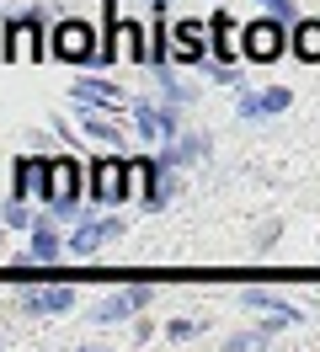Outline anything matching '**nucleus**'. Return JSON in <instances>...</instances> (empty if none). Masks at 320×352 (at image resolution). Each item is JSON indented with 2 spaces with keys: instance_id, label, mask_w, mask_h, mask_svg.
I'll return each instance as SVG.
<instances>
[{
  "instance_id": "nucleus-21",
  "label": "nucleus",
  "mask_w": 320,
  "mask_h": 352,
  "mask_svg": "<svg viewBox=\"0 0 320 352\" xmlns=\"http://www.w3.org/2000/svg\"><path fill=\"white\" fill-rule=\"evenodd\" d=\"M267 11H273L277 22H299V11H294V0H262Z\"/></svg>"
},
{
  "instance_id": "nucleus-10",
  "label": "nucleus",
  "mask_w": 320,
  "mask_h": 352,
  "mask_svg": "<svg viewBox=\"0 0 320 352\" xmlns=\"http://www.w3.org/2000/svg\"><path fill=\"white\" fill-rule=\"evenodd\" d=\"M59 256H64V241H59V230H54V219H38L32 224V241H27V251H21V262L48 267V262H59Z\"/></svg>"
},
{
  "instance_id": "nucleus-1",
  "label": "nucleus",
  "mask_w": 320,
  "mask_h": 352,
  "mask_svg": "<svg viewBox=\"0 0 320 352\" xmlns=\"http://www.w3.org/2000/svg\"><path fill=\"white\" fill-rule=\"evenodd\" d=\"M48 54L64 59V65H96V32L91 22H54V38H48Z\"/></svg>"
},
{
  "instance_id": "nucleus-5",
  "label": "nucleus",
  "mask_w": 320,
  "mask_h": 352,
  "mask_svg": "<svg viewBox=\"0 0 320 352\" xmlns=\"http://www.w3.org/2000/svg\"><path fill=\"white\" fill-rule=\"evenodd\" d=\"M171 38H176V65H203V59H213V38L203 22H171Z\"/></svg>"
},
{
  "instance_id": "nucleus-17",
  "label": "nucleus",
  "mask_w": 320,
  "mask_h": 352,
  "mask_svg": "<svg viewBox=\"0 0 320 352\" xmlns=\"http://www.w3.org/2000/svg\"><path fill=\"white\" fill-rule=\"evenodd\" d=\"M294 54L304 59V65H320V22H294Z\"/></svg>"
},
{
  "instance_id": "nucleus-16",
  "label": "nucleus",
  "mask_w": 320,
  "mask_h": 352,
  "mask_svg": "<svg viewBox=\"0 0 320 352\" xmlns=\"http://www.w3.org/2000/svg\"><path fill=\"white\" fill-rule=\"evenodd\" d=\"M70 305H75L70 288H38V294H27V315H64Z\"/></svg>"
},
{
  "instance_id": "nucleus-14",
  "label": "nucleus",
  "mask_w": 320,
  "mask_h": 352,
  "mask_svg": "<svg viewBox=\"0 0 320 352\" xmlns=\"http://www.w3.org/2000/svg\"><path fill=\"white\" fill-rule=\"evenodd\" d=\"M75 102H85V107H118L123 102V91L112 86V80H75Z\"/></svg>"
},
{
  "instance_id": "nucleus-20",
  "label": "nucleus",
  "mask_w": 320,
  "mask_h": 352,
  "mask_svg": "<svg viewBox=\"0 0 320 352\" xmlns=\"http://www.w3.org/2000/svg\"><path fill=\"white\" fill-rule=\"evenodd\" d=\"M198 331H203L198 320H171V326H166V336H171V342H192Z\"/></svg>"
},
{
  "instance_id": "nucleus-12",
  "label": "nucleus",
  "mask_w": 320,
  "mask_h": 352,
  "mask_svg": "<svg viewBox=\"0 0 320 352\" xmlns=\"http://www.w3.org/2000/svg\"><path fill=\"white\" fill-rule=\"evenodd\" d=\"M149 299H155L149 288H123V294H112V299L96 309V320H102V326H112V320H128V315H139Z\"/></svg>"
},
{
  "instance_id": "nucleus-13",
  "label": "nucleus",
  "mask_w": 320,
  "mask_h": 352,
  "mask_svg": "<svg viewBox=\"0 0 320 352\" xmlns=\"http://www.w3.org/2000/svg\"><path fill=\"white\" fill-rule=\"evenodd\" d=\"M203 155H209V133H176L155 166H187V160H203Z\"/></svg>"
},
{
  "instance_id": "nucleus-18",
  "label": "nucleus",
  "mask_w": 320,
  "mask_h": 352,
  "mask_svg": "<svg viewBox=\"0 0 320 352\" xmlns=\"http://www.w3.org/2000/svg\"><path fill=\"white\" fill-rule=\"evenodd\" d=\"M176 187H182V182L171 176V166H160V182H149V192H145V208H149V214H155V208H166V203L176 198Z\"/></svg>"
},
{
  "instance_id": "nucleus-15",
  "label": "nucleus",
  "mask_w": 320,
  "mask_h": 352,
  "mask_svg": "<svg viewBox=\"0 0 320 352\" xmlns=\"http://www.w3.org/2000/svg\"><path fill=\"white\" fill-rule=\"evenodd\" d=\"M81 129H85V139H96V144H112V150L123 144L118 123H112V118H102L96 107H85V102H81Z\"/></svg>"
},
{
  "instance_id": "nucleus-11",
  "label": "nucleus",
  "mask_w": 320,
  "mask_h": 352,
  "mask_svg": "<svg viewBox=\"0 0 320 352\" xmlns=\"http://www.w3.org/2000/svg\"><path fill=\"white\" fill-rule=\"evenodd\" d=\"M294 107V91L288 86H273V91H251V96H240V118H277V112Z\"/></svg>"
},
{
  "instance_id": "nucleus-4",
  "label": "nucleus",
  "mask_w": 320,
  "mask_h": 352,
  "mask_svg": "<svg viewBox=\"0 0 320 352\" xmlns=\"http://www.w3.org/2000/svg\"><path fill=\"white\" fill-rule=\"evenodd\" d=\"M283 43H288V32H283V22H277V16L246 27V59H251V65H273L277 54H283Z\"/></svg>"
},
{
  "instance_id": "nucleus-9",
  "label": "nucleus",
  "mask_w": 320,
  "mask_h": 352,
  "mask_svg": "<svg viewBox=\"0 0 320 352\" xmlns=\"http://www.w3.org/2000/svg\"><path fill=\"white\" fill-rule=\"evenodd\" d=\"M11 176H17V198H43L48 203V160H43V155H21Z\"/></svg>"
},
{
  "instance_id": "nucleus-7",
  "label": "nucleus",
  "mask_w": 320,
  "mask_h": 352,
  "mask_svg": "<svg viewBox=\"0 0 320 352\" xmlns=\"http://www.w3.org/2000/svg\"><path fill=\"white\" fill-rule=\"evenodd\" d=\"M134 129L149 144H171L176 139V107H155V102H134Z\"/></svg>"
},
{
  "instance_id": "nucleus-3",
  "label": "nucleus",
  "mask_w": 320,
  "mask_h": 352,
  "mask_svg": "<svg viewBox=\"0 0 320 352\" xmlns=\"http://www.w3.org/2000/svg\"><path fill=\"white\" fill-rule=\"evenodd\" d=\"M96 203H123L134 198L128 192V160H118V155H102L96 166H91V187H85Z\"/></svg>"
},
{
  "instance_id": "nucleus-6",
  "label": "nucleus",
  "mask_w": 320,
  "mask_h": 352,
  "mask_svg": "<svg viewBox=\"0 0 320 352\" xmlns=\"http://www.w3.org/2000/svg\"><path fill=\"white\" fill-rule=\"evenodd\" d=\"M54 198H70V203L85 198V171H81V160H75V155L48 160V203H54Z\"/></svg>"
},
{
  "instance_id": "nucleus-2",
  "label": "nucleus",
  "mask_w": 320,
  "mask_h": 352,
  "mask_svg": "<svg viewBox=\"0 0 320 352\" xmlns=\"http://www.w3.org/2000/svg\"><path fill=\"white\" fill-rule=\"evenodd\" d=\"M43 16L38 6L6 22V59H43Z\"/></svg>"
},
{
  "instance_id": "nucleus-19",
  "label": "nucleus",
  "mask_w": 320,
  "mask_h": 352,
  "mask_svg": "<svg viewBox=\"0 0 320 352\" xmlns=\"http://www.w3.org/2000/svg\"><path fill=\"white\" fill-rule=\"evenodd\" d=\"M6 224H11V230H32V214H27V198H17L11 208H6Z\"/></svg>"
},
{
  "instance_id": "nucleus-22",
  "label": "nucleus",
  "mask_w": 320,
  "mask_h": 352,
  "mask_svg": "<svg viewBox=\"0 0 320 352\" xmlns=\"http://www.w3.org/2000/svg\"><path fill=\"white\" fill-rule=\"evenodd\" d=\"M155 6H166V0H155Z\"/></svg>"
},
{
  "instance_id": "nucleus-8",
  "label": "nucleus",
  "mask_w": 320,
  "mask_h": 352,
  "mask_svg": "<svg viewBox=\"0 0 320 352\" xmlns=\"http://www.w3.org/2000/svg\"><path fill=\"white\" fill-rule=\"evenodd\" d=\"M118 235H123L118 219H96V224H81V230L64 241V251H70V256H96V251H102L107 241H118Z\"/></svg>"
}]
</instances>
